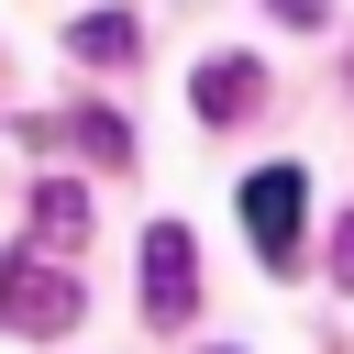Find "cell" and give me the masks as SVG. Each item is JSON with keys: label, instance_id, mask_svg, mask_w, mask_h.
Segmentation results:
<instances>
[{"label": "cell", "instance_id": "1", "mask_svg": "<svg viewBox=\"0 0 354 354\" xmlns=\"http://www.w3.org/2000/svg\"><path fill=\"white\" fill-rule=\"evenodd\" d=\"M77 321V277L66 266H44V254H0V332H66Z\"/></svg>", "mask_w": 354, "mask_h": 354}, {"label": "cell", "instance_id": "2", "mask_svg": "<svg viewBox=\"0 0 354 354\" xmlns=\"http://www.w3.org/2000/svg\"><path fill=\"white\" fill-rule=\"evenodd\" d=\"M33 155H100V166H133V122L122 111H22L11 122Z\"/></svg>", "mask_w": 354, "mask_h": 354}, {"label": "cell", "instance_id": "3", "mask_svg": "<svg viewBox=\"0 0 354 354\" xmlns=\"http://www.w3.org/2000/svg\"><path fill=\"white\" fill-rule=\"evenodd\" d=\"M299 199H310L299 166H254V177H243V232H254L266 266H299Z\"/></svg>", "mask_w": 354, "mask_h": 354}, {"label": "cell", "instance_id": "4", "mask_svg": "<svg viewBox=\"0 0 354 354\" xmlns=\"http://www.w3.org/2000/svg\"><path fill=\"white\" fill-rule=\"evenodd\" d=\"M188 299H199V243H188L177 221H155V232H144V310L177 332V321H188Z\"/></svg>", "mask_w": 354, "mask_h": 354}, {"label": "cell", "instance_id": "5", "mask_svg": "<svg viewBox=\"0 0 354 354\" xmlns=\"http://www.w3.org/2000/svg\"><path fill=\"white\" fill-rule=\"evenodd\" d=\"M254 100H266V66H254V55H210V66L188 77V111H199V122H243Z\"/></svg>", "mask_w": 354, "mask_h": 354}, {"label": "cell", "instance_id": "6", "mask_svg": "<svg viewBox=\"0 0 354 354\" xmlns=\"http://www.w3.org/2000/svg\"><path fill=\"white\" fill-rule=\"evenodd\" d=\"M66 55H77V66H133V55H144V22H133V11H77V22H66Z\"/></svg>", "mask_w": 354, "mask_h": 354}, {"label": "cell", "instance_id": "7", "mask_svg": "<svg viewBox=\"0 0 354 354\" xmlns=\"http://www.w3.org/2000/svg\"><path fill=\"white\" fill-rule=\"evenodd\" d=\"M77 232H88V188L44 177V188H33V254H44V243H77Z\"/></svg>", "mask_w": 354, "mask_h": 354}, {"label": "cell", "instance_id": "8", "mask_svg": "<svg viewBox=\"0 0 354 354\" xmlns=\"http://www.w3.org/2000/svg\"><path fill=\"white\" fill-rule=\"evenodd\" d=\"M332 277L354 288V221H332Z\"/></svg>", "mask_w": 354, "mask_h": 354}, {"label": "cell", "instance_id": "9", "mask_svg": "<svg viewBox=\"0 0 354 354\" xmlns=\"http://www.w3.org/2000/svg\"><path fill=\"white\" fill-rule=\"evenodd\" d=\"M277 22H332V0H266Z\"/></svg>", "mask_w": 354, "mask_h": 354}, {"label": "cell", "instance_id": "10", "mask_svg": "<svg viewBox=\"0 0 354 354\" xmlns=\"http://www.w3.org/2000/svg\"><path fill=\"white\" fill-rule=\"evenodd\" d=\"M210 354H232V343H210Z\"/></svg>", "mask_w": 354, "mask_h": 354}]
</instances>
